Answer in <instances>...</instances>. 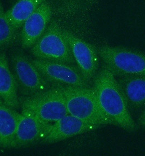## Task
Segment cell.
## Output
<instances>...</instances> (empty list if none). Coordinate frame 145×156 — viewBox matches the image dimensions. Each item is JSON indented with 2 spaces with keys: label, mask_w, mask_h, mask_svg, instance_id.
Instances as JSON below:
<instances>
[{
  "label": "cell",
  "mask_w": 145,
  "mask_h": 156,
  "mask_svg": "<svg viewBox=\"0 0 145 156\" xmlns=\"http://www.w3.org/2000/svg\"><path fill=\"white\" fill-rule=\"evenodd\" d=\"M94 88L101 110L109 123L126 132L137 130L115 76L103 65L93 79Z\"/></svg>",
  "instance_id": "cell-1"
},
{
  "label": "cell",
  "mask_w": 145,
  "mask_h": 156,
  "mask_svg": "<svg viewBox=\"0 0 145 156\" xmlns=\"http://www.w3.org/2000/svg\"><path fill=\"white\" fill-rule=\"evenodd\" d=\"M58 86L64 95L68 114L99 126L110 124L100 108L93 87Z\"/></svg>",
  "instance_id": "cell-2"
},
{
  "label": "cell",
  "mask_w": 145,
  "mask_h": 156,
  "mask_svg": "<svg viewBox=\"0 0 145 156\" xmlns=\"http://www.w3.org/2000/svg\"><path fill=\"white\" fill-rule=\"evenodd\" d=\"M104 65L116 77L145 75V53L123 47L105 45L97 50Z\"/></svg>",
  "instance_id": "cell-3"
},
{
  "label": "cell",
  "mask_w": 145,
  "mask_h": 156,
  "mask_svg": "<svg viewBox=\"0 0 145 156\" xmlns=\"http://www.w3.org/2000/svg\"><path fill=\"white\" fill-rule=\"evenodd\" d=\"M37 59L72 65L75 63L62 29L52 21L46 31L31 48Z\"/></svg>",
  "instance_id": "cell-4"
},
{
  "label": "cell",
  "mask_w": 145,
  "mask_h": 156,
  "mask_svg": "<svg viewBox=\"0 0 145 156\" xmlns=\"http://www.w3.org/2000/svg\"><path fill=\"white\" fill-rule=\"evenodd\" d=\"M22 108L32 111L44 121L52 123L68 113L65 97L58 85L27 98Z\"/></svg>",
  "instance_id": "cell-5"
},
{
  "label": "cell",
  "mask_w": 145,
  "mask_h": 156,
  "mask_svg": "<svg viewBox=\"0 0 145 156\" xmlns=\"http://www.w3.org/2000/svg\"><path fill=\"white\" fill-rule=\"evenodd\" d=\"M12 63L16 83L26 94L31 97L49 88L48 81L25 55L15 53L12 57Z\"/></svg>",
  "instance_id": "cell-6"
},
{
  "label": "cell",
  "mask_w": 145,
  "mask_h": 156,
  "mask_svg": "<svg viewBox=\"0 0 145 156\" xmlns=\"http://www.w3.org/2000/svg\"><path fill=\"white\" fill-rule=\"evenodd\" d=\"M31 61L48 82L68 86H89L78 67L72 65L37 58Z\"/></svg>",
  "instance_id": "cell-7"
},
{
  "label": "cell",
  "mask_w": 145,
  "mask_h": 156,
  "mask_svg": "<svg viewBox=\"0 0 145 156\" xmlns=\"http://www.w3.org/2000/svg\"><path fill=\"white\" fill-rule=\"evenodd\" d=\"M62 32L67 41L77 67L83 77L90 83L98 70L99 55L97 50L70 31L62 29Z\"/></svg>",
  "instance_id": "cell-8"
},
{
  "label": "cell",
  "mask_w": 145,
  "mask_h": 156,
  "mask_svg": "<svg viewBox=\"0 0 145 156\" xmlns=\"http://www.w3.org/2000/svg\"><path fill=\"white\" fill-rule=\"evenodd\" d=\"M51 124L29 110L22 108L12 148L24 147L43 140Z\"/></svg>",
  "instance_id": "cell-9"
},
{
  "label": "cell",
  "mask_w": 145,
  "mask_h": 156,
  "mask_svg": "<svg viewBox=\"0 0 145 156\" xmlns=\"http://www.w3.org/2000/svg\"><path fill=\"white\" fill-rule=\"evenodd\" d=\"M99 126L85 121L70 114L51 123L43 139L46 143H54L90 132Z\"/></svg>",
  "instance_id": "cell-10"
},
{
  "label": "cell",
  "mask_w": 145,
  "mask_h": 156,
  "mask_svg": "<svg viewBox=\"0 0 145 156\" xmlns=\"http://www.w3.org/2000/svg\"><path fill=\"white\" fill-rule=\"evenodd\" d=\"M52 8L46 1L25 21L20 32V42L24 49L31 48L46 31L51 20Z\"/></svg>",
  "instance_id": "cell-11"
},
{
  "label": "cell",
  "mask_w": 145,
  "mask_h": 156,
  "mask_svg": "<svg viewBox=\"0 0 145 156\" xmlns=\"http://www.w3.org/2000/svg\"><path fill=\"white\" fill-rule=\"evenodd\" d=\"M116 78L129 110H138L145 107V75L126 76Z\"/></svg>",
  "instance_id": "cell-12"
},
{
  "label": "cell",
  "mask_w": 145,
  "mask_h": 156,
  "mask_svg": "<svg viewBox=\"0 0 145 156\" xmlns=\"http://www.w3.org/2000/svg\"><path fill=\"white\" fill-rule=\"evenodd\" d=\"M0 100L14 109L19 106L17 83L2 51H0Z\"/></svg>",
  "instance_id": "cell-13"
},
{
  "label": "cell",
  "mask_w": 145,
  "mask_h": 156,
  "mask_svg": "<svg viewBox=\"0 0 145 156\" xmlns=\"http://www.w3.org/2000/svg\"><path fill=\"white\" fill-rule=\"evenodd\" d=\"M20 114L0 100V148H12Z\"/></svg>",
  "instance_id": "cell-14"
},
{
  "label": "cell",
  "mask_w": 145,
  "mask_h": 156,
  "mask_svg": "<svg viewBox=\"0 0 145 156\" xmlns=\"http://www.w3.org/2000/svg\"><path fill=\"white\" fill-rule=\"evenodd\" d=\"M46 0H19L5 12L9 22L16 31L22 28L25 21Z\"/></svg>",
  "instance_id": "cell-15"
},
{
  "label": "cell",
  "mask_w": 145,
  "mask_h": 156,
  "mask_svg": "<svg viewBox=\"0 0 145 156\" xmlns=\"http://www.w3.org/2000/svg\"><path fill=\"white\" fill-rule=\"evenodd\" d=\"M17 32L9 22L0 1V48L12 43L16 38Z\"/></svg>",
  "instance_id": "cell-16"
},
{
  "label": "cell",
  "mask_w": 145,
  "mask_h": 156,
  "mask_svg": "<svg viewBox=\"0 0 145 156\" xmlns=\"http://www.w3.org/2000/svg\"><path fill=\"white\" fill-rule=\"evenodd\" d=\"M137 128L141 129H145V106L143 113L141 114L138 119L137 123Z\"/></svg>",
  "instance_id": "cell-17"
}]
</instances>
